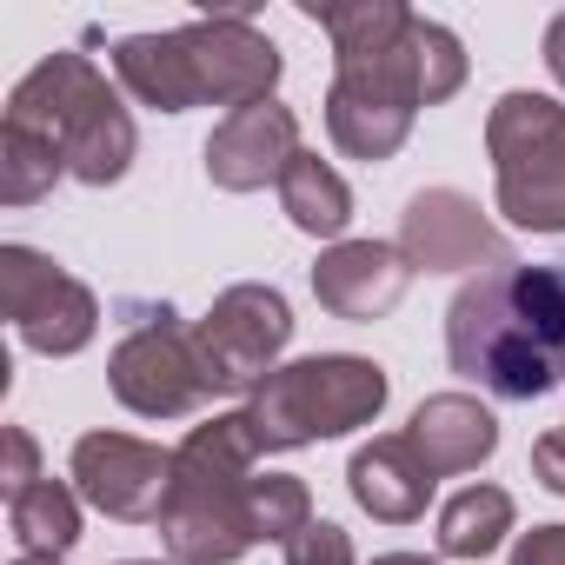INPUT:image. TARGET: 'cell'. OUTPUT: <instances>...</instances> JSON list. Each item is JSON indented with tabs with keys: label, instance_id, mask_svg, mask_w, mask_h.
I'll return each mask as SVG.
<instances>
[{
	"label": "cell",
	"instance_id": "9",
	"mask_svg": "<svg viewBox=\"0 0 565 565\" xmlns=\"http://www.w3.org/2000/svg\"><path fill=\"white\" fill-rule=\"evenodd\" d=\"M0 307H8L14 333L47 360H74L100 333V300L34 246H0Z\"/></svg>",
	"mask_w": 565,
	"mask_h": 565
},
{
	"label": "cell",
	"instance_id": "4",
	"mask_svg": "<svg viewBox=\"0 0 565 565\" xmlns=\"http://www.w3.org/2000/svg\"><path fill=\"white\" fill-rule=\"evenodd\" d=\"M8 120L47 134V140L67 153V173L87 180V186L127 180V167H134V153H140L134 114L120 107V94L107 87V74H100L87 54H74V47H67V54H47V61L8 94Z\"/></svg>",
	"mask_w": 565,
	"mask_h": 565
},
{
	"label": "cell",
	"instance_id": "30",
	"mask_svg": "<svg viewBox=\"0 0 565 565\" xmlns=\"http://www.w3.org/2000/svg\"><path fill=\"white\" fill-rule=\"evenodd\" d=\"M120 565H160V558H120Z\"/></svg>",
	"mask_w": 565,
	"mask_h": 565
},
{
	"label": "cell",
	"instance_id": "21",
	"mask_svg": "<svg viewBox=\"0 0 565 565\" xmlns=\"http://www.w3.org/2000/svg\"><path fill=\"white\" fill-rule=\"evenodd\" d=\"M67 173V153L34 134V127H0V200L8 206H34L41 193H54V180Z\"/></svg>",
	"mask_w": 565,
	"mask_h": 565
},
{
	"label": "cell",
	"instance_id": "28",
	"mask_svg": "<svg viewBox=\"0 0 565 565\" xmlns=\"http://www.w3.org/2000/svg\"><path fill=\"white\" fill-rule=\"evenodd\" d=\"M373 565H439V558H419V552H386V558H373Z\"/></svg>",
	"mask_w": 565,
	"mask_h": 565
},
{
	"label": "cell",
	"instance_id": "25",
	"mask_svg": "<svg viewBox=\"0 0 565 565\" xmlns=\"http://www.w3.org/2000/svg\"><path fill=\"white\" fill-rule=\"evenodd\" d=\"M532 472H539V486H545V492H558V499H565V426H552V433H539V439H532Z\"/></svg>",
	"mask_w": 565,
	"mask_h": 565
},
{
	"label": "cell",
	"instance_id": "7",
	"mask_svg": "<svg viewBox=\"0 0 565 565\" xmlns=\"http://www.w3.org/2000/svg\"><path fill=\"white\" fill-rule=\"evenodd\" d=\"M107 386L140 419H186V413H200L213 399V380L200 366L193 327L173 307H140V327L107 360Z\"/></svg>",
	"mask_w": 565,
	"mask_h": 565
},
{
	"label": "cell",
	"instance_id": "15",
	"mask_svg": "<svg viewBox=\"0 0 565 565\" xmlns=\"http://www.w3.org/2000/svg\"><path fill=\"white\" fill-rule=\"evenodd\" d=\"M347 486H353L360 512H373L380 525H413V519L433 505L439 472L413 452V439H406V433H393V439H373V446H360V452H353Z\"/></svg>",
	"mask_w": 565,
	"mask_h": 565
},
{
	"label": "cell",
	"instance_id": "11",
	"mask_svg": "<svg viewBox=\"0 0 565 565\" xmlns=\"http://www.w3.org/2000/svg\"><path fill=\"white\" fill-rule=\"evenodd\" d=\"M67 472H74V492L94 512L127 519V525L160 519V505L173 492V452H160L134 433H81Z\"/></svg>",
	"mask_w": 565,
	"mask_h": 565
},
{
	"label": "cell",
	"instance_id": "17",
	"mask_svg": "<svg viewBox=\"0 0 565 565\" xmlns=\"http://www.w3.org/2000/svg\"><path fill=\"white\" fill-rule=\"evenodd\" d=\"M114 74L120 87L153 107V114H186L200 107L193 100V74H186V54H180V34H127L114 41Z\"/></svg>",
	"mask_w": 565,
	"mask_h": 565
},
{
	"label": "cell",
	"instance_id": "6",
	"mask_svg": "<svg viewBox=\"0 0 565 565\" xmlns=\"http://www.w3.org/2000/svg\"><path fill=\"white\" fill-rule=\"evenodd\" d=\"M499 213L519 233H565V107L552 94H499L486 114Z\"/></svg>",
	"mask_w": 565,
	"mask_h": 565
},
{
	"label": "cell",
	"instance_id": "10",
	"mask_svg": "<svg viewBox=\"0 0 565 565\" xmlns=\"http://www.w3.org/2000/svg\"><path fill=\"white\" fill-rule=\"evenodd\" d=\"M180 34V54H186V74H193V100L200 107H253V100H273L279 87V47L246 21V14H206V21H186L173 28Z\"/></svg>",
	"mask_w": 565,
	"mask_h": 565
},
{
	"label": "cell",
	"instance_id": "18",
	"mask_svg": "<svg viewBox=\"0 0 565 565\" xmlns=\"http://www.w3.org/2000/svg\"><path fill=\"white\" fill-rule=\"evenodd\" d=\"M279 206H287V220H294L300 233L333 239V246H340V233L353 226V186H347L320 153H300V160L287 167V180H279Z\"/></svg>",
	"mask_w": 565,
	"mask_h": 565
},
{
	"label": "cell",
	"instance_id": "5",
	"mask_svg": "<svg viewBox=\"0 0 565 565\" xmlns=\"http://www.w3.org/2000/svg\"><path fill=\"white\" fill-rule=\"evenodd\" d=\"M386 393H393V380H386L380 360L313 353V360H294V366H273L246 393V413H253L266 452H294V446L373 426L380 406H386Z\"/></svg>",
	"mask_w": 565,
	"mask_h": 565
},
{
	"label": "cell",
	"instance_id": "12",
	"mask_svg": "<svg viewBox=\"0 0 565 565\" xmlns=\"http://www.w3.org/2000/svg\"><path fill=\"white\" fill-rule=\"evenodd\" d=\"M399 253L413 259V273H492L505 266V233L479 213V200H466L459 186H426L406 200L399 213Z\"/></svg>",
	"mask_w": 565,
	"mask_h": 565
},
{
	"label": "cell",
	"instance_id": "8",
	"mask_svg": "<svg viewBox=\"0 0 565 565\" xmlns=\"http://www.w3.org/2000/svg\"><path fill=\"white\" fill-rule=\"evenodd\" d=\"M287 340H294V307L279 287H259V279L226 287L206 307V320L193 327V347H200V366H206L213 393H253L279 366Z\"/></svg>",
	"mask_w": 565,
	"mask_h": 565
},
{
	"label": "cell",
	"instance_id": "19",
	"mask_svg": "<svg viewBox=\"0 0 565 565\" xmlns=\"http://www.w3.org/2000/svg\"><path fill=\"white\" fill-rule=\"evenodd\" d=\"M512 519H519V512H512V492H505V486H466V492H452L446 512H439V552H446V558H486V552L505 545Z\"/></svg>",
	"mask_w": 565,
	"mask_h": 565
},
{
	"label": "cell",
	"instance_id": "2",
	"mask_svg": "<svg viewBox=\"0 0 565 565\" xmlns=\"http://www.w3.org/2000/svg\"><path fill=\"white\" fill-rule=\"evenodd\" d=\"M446 360L499 399H539L565 380V259L472 273L446 307Z\"/></svg>",
	"mask_w": 565,
	"mask_h": 565
},
{
	"label": "cell",
	"instance_id": "27",
	"mask_svg": "<svg viewBox=\"0 0 565 565\" xmlns=\"http://www.w3.org/2000/svg\"><path fill=\"white\" fill-rule=\"evenodd\" d=\"M545 67H552V81L565 87V14L545 28Z\"/></svg>",
	"mask_w": 565,
	"mask_h": 565
},
{
	"label": "cell",
	"instance_id": "29",
	"mask_svg": "<svg viewBox=\"0 0 565 565\" xmlns=\"http://www.w3.org/2000/svg\"><path fill=\"white\" fill-rule=\"evenodd\" d=\"M14 565H67V558H47V552H21Z\"/></svg>",
	"mask_w": 565,
	"mask_h": 565
},
{
	"label": "cell",
	"instance_id": "14",
	"mask_svg": "<svg viewBox=\"0 0 565 565\" xmlns=\"http://www.w3.org/2000/svg\"><path fill=\"white\" fill-rule=\"evenodd\" d=\"M406 287H413V259L386 239H340L313 266V300L333 320H353V327L386 320L406 300Z\"/></svg>",
	"mask_w": 565,
	"mask_h": 565
},
{
	"label": "cell",
	"instance_id": "13",
	"mask_svg": "<svg viewBox=\"0 0 565 565\" xmlns=\"http://www.w3.org/2000/svg\"><path fill=\"white\" fill-rule=\"evenodd\" d=\"M300 114L287 100H253L239 114H226L206 134V180L220 193H253V186H279L287 167L300 160Z\"/></svg>",
	"mask_w": 565,
	"mask_h": 565
},
{
	"label": "cell",
	"instance_id": "1",
	"mask_svg": "<svg viewBox=\"0 0 565 565\" xmlns=\"http://www.w3.org/2000/svg\"><path fill=\"white\" fill-rule=\"evenodd\" d=\"M307 21L333 34L327 134L347 160H393L419 107H439L466 87L459 34L399 0H340V8H307Z\"/></svg>",
	"mask_w": 565,
	"mask_h": 565
},
{
	"label": "cell",
	"instance_id": "20",
	"mask_svg": "<svg viewBox=\"0 0 565 565\" xmlns=\"http://www.w3.org/2000/svg\"><path fill=\"white\" fill-rule=\"evenodd\" d=\"M8 525H14L21 552L67 558L74 539H81V492H74L67 479H41V486H28L21 499H8Z\"/></svg>",
	"mask_w": 565,
	"mask_h": 565
},
{
	"label": "cell",
	"instance_id": "26",
	"mask_svg": "<svg viewBox=\"0 0 565 565\" xmlns=\"http://www.w3.org/2000/svg\"><path fill=\"white\" fill-rule=\"evenodd\" d=\"M512 565H565V525H532V532H519Z\"/></svg>",
	"mask_w": 565,
	"mask_h": 565
},
{
	"label": "cell",
	"instance_id": "24",
	"mask_svg": "<svg viewBox=\"0 0 565 565\" xmlns=\"http://www.w3.org/2000/svg\"><path fill=\"white\" fill-rule=\"evenodd\" d=\"M0 486H8V499H21L28 486H41V446L28 426H8V472H0Z\"/></svg>",
	"mask_w": 565,
	"mask_h": 565
},
{
	"label": "cell",
	"instance_id": "16",
	"mask_svg": "<svg viewBox=\"0 0 565 565\" xmlns=\"http://www.w3.org/2000/svg\"><path fill=\"white\" fill-rule=\"evenodd\" d=\"M406 439H413V452H419L439 479H452V472H479V466L492 459L499 419H492V406H479L472 393H433V399H419Z\"/></svg>",
	"mask_w": 565,
	"mask_h": 565
},
{
	"label": "cell",
	"instance_id": "22",
	"mask_svg": "<svg viewBox=\"0 0 565 565\" xmlns=\"http://www.w3.org/2000/svg\"><path fill=\"white\" fill-rule=\"evenodd\" d=\"M307 525H313V492H307V479H294V472L253 479V539L294 545Z\"/></svg>",
	"mask_w": 565,
	"mask_h": 565
},
{
	"label": "cell",
	"instance_id": "23",
	"mask_svg": "<svg viewBox=\"0 0 565 565\" xmlns=\"http://www.w3.org/2000/svg\"><path fill=\"white\" fill-rule=\"evenodd\" d=\"M287 565H360V558H353V539H347L333 519H313V525L287 545Z\"/></svg>",
	"mask_w": 565,
	"mask_h": 565
},
{
	"label": "cell",
	"instance_id": "3",
	"mask_svg": "<svg viewBox=\"0 0 565 565\" xmlns=\"http://www.w3.org/2000/svg\"><path fill=\"white\" fill-rule=\"evenodd\" d=\"M259 426L253 413H213L173 446V492L160 505V539L173 565H233L246 558L253 539V459H259Z\"/></svg>",
	"mask_w": 565,
	"mask_h": 565
}]
</instances>
